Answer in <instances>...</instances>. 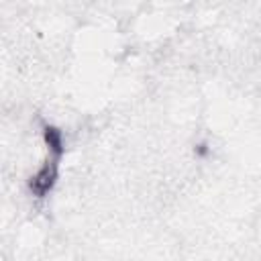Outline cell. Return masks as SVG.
Wrapping results in <instances>:
<instances>
[{"label":"cell","instance_id":"1","mask_svg":"<svg viewBox=\"0 0 261 261\" xmlns=\"http://www.w3.org/2000/svg\"><path fill=\"white\" fill-rule=\"evenodd\" d=\"M43 139H45L47 155H45L43 163L37 167V171L31 175V181H29V188L37 198H45L51 192V188L55 186L57 175H59V163H61V157L65 151L63 135L59 128L47 124L43 128Z\"/></svg>","mask_w":261,"mask_h":261}]
</instances>
